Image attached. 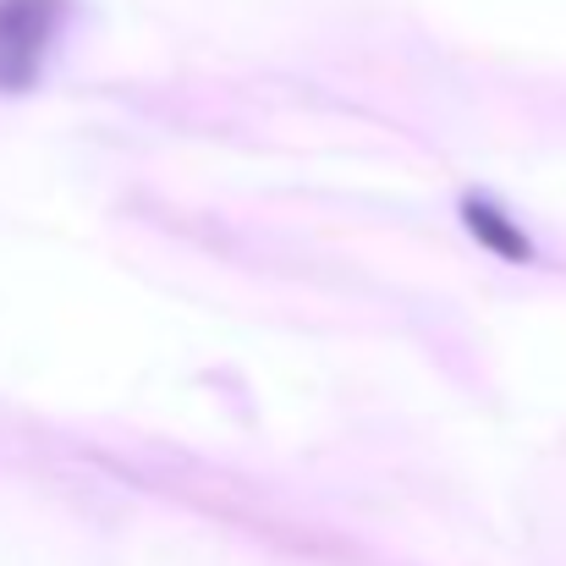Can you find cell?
I'll use <instances>...</instances> for the list:
<instances>
[{
  "label": "cell",
  "instance_id": "1",
  "mask_svg": "<svg viewBox=\"0 0 566 566\" xmlns=\"http://www.w3.org/2000/svg\"><path fill=\"white\" fill-rule=\"evenodd\" d=\"M61 17L66 0H0V94H22L39 83Z\"/></svg>",
  "mask_w": 566,
  "mask_h": 566
},
{
  "label": "cell",
  "instance_id": "2",
  "mask_svg": "<svg viewBox=\"0 0 566 566\" xmlns=\"http://www.w3.org/2000/svg\"><path fill=\"white\" fill-rule=\"evenodd\" d=\"M462 226L473 231L479 248H490V253H501V259H517V264L534 259V242H528V237L501 214V203H490L484 192H468V198H462Z\"/></svg>",
  "mask_w": 566,
  "mask_h": 566
}]
</instances>
